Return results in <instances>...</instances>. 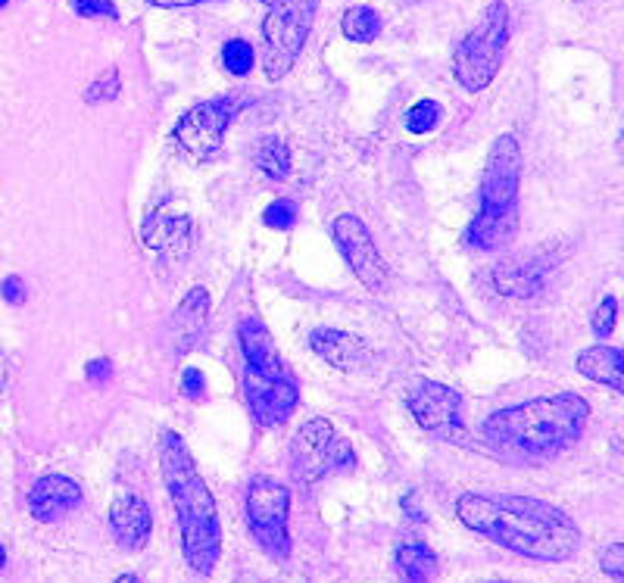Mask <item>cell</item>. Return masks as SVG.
I'll list each match as a JSON object with an SVG mask.
<instances>
[{
	"label": "cell",
	"mask_w": 624,
	"mask_h": 583,
	"mask_svg": "<svg viewBox=\"0 0 624 583\" xmlns=\"http://www.w3.org/2000/svg\"><path fill=\"white\" fill-rule=\"evenodd\" d=\"M456 518L490 544L537 562H568L578 546V524L546 500L515 493H463L456 500Z\"/></svg>",
	"instance_id": "obj_1"
},
{
	"label": "cell",
	"mask_w": 624,
	"mask_h": 583,
	"mask_svg": "<svg viewBox=\"0 0 624 583\" xmlns=\"http://www.w3.org/2000/svg\"><path fill=\"white\" fill-rule=\"evenodd\" d=\"M160 468L179 518L182 556L197 574H213L222 556V524L213 490L194 465V456L175 431H162Z\"/></svg>",
	"instance_id": "obj_2"
},
{
	"label": "cell",
	"mask_w": 624,
	"mask_h": 583,
	"mask_svg": "<svg viewBox=\"0 0 624 583\" xmlns=\"http://www.w3.org/2000/svg\"><path fill=\"white\" fill-rule=\"evenodd\" d=\"M590 405L578 393H556L493 412L484 422V437L524 459H549L585 434Z\"/></svg>",
	"instance_id": "obj_3"
},
{
	"label": "cell",
	"mask_w": 624,
	"mask_h": 583,
	"mask_svg": "<svg viewBox=\"0 0 624 583\" xmlns=\"http://www.w3.org/2000/svg\"><path fill=\"white\" fill-rule=\"evenodd\" d=\"M262 72L282 81L300 60L319 13V0H262Z\"/></svg>",
	"instance_id": "obj_4"
},
{
	"label": "cell",
	"mask_w": 624,
	"mask_h": 583,
	"mask_svg": "<svg viewBox=\"0 0 624 583\" xmlns=\"http://www.w3.org/2000/svg\"><path fill=\"white\" fill-rule=\"evenodd\" d=\"M509 47V7L503 0L484 10L478 25L460 41L453 54V76L468 94H481L497 79L503 54Z\"/></svg>",
	"instance_id": "obj_5"
},
{
	"label": "cell",
	"mask_w": 624,
	"mask_h": 583,
	"mask_svg": "<svg viewBox=\"0 0 624 583\" xmlns=\"http://www.w3.org/2000/svg\"><path fill=\"white\" fill-rule=\"evenodd\" d=\"M291 490L272 478H257L247 490V527L262 552L275 562L291 556Z\"/></svg>",
	"instance_id": "obj_6"
},
{
	"label": "cell",
	"mask_w": 624,
	"mask_h": 583,
	"mask_svg": "<svg viewBox=\"0 0 624 583\" xmlns=\"http://www.w3.org/2000/svg\"><path fill=\"white\" fill-rule=\"evenodd\" d=\"M243 106H250L247 94H225V98H213V101L191 106L175 125V141L194 162H209L219 153L228 125L235 122Z\"/></svg>",
	"instance_id": "obj_7"
},
{
	"label": "cell",
	"mask_w": 624,
	"mask_h": 583,
	"mask_svg": "<svg viewBox=\"0 0 624 583\" xmlns=\"http://www.w3.org/2000/svg\"><path fill=\"white\" fill-rule=\"evenodd\" d=\"M519 187H522V147L515 135H500L484 162L478 213L519 216Z\"/></svg>",
	"instance_id": "obj_8"
},
{
	"label": "cell",
	"mask_w": 624,
	"mask_h": 583,
	"mask_svg": "<svg viewBox=\"0 0 624 583\" xmlns=\"http://www.w3.org/2000/svg\"><path fill=\"white\" fill-rule=\"evenodd\" d=\"M291 459H294V475L303 483L319 481L331 468H341V465L353 468L356 465L350 443L343 437H334V427L328 419H309L303 424L294 443H291Z\"/></svg>",
	"instance_id": "obj_9"
},
{
	"label": "cell",
	"mask_w": 624,
	"mask_h": 583,
	"mask_svg": "<svg viewBox=\"0 0 624 583\" xmlns=\"http://www.w3.org/2000/svg\"><path fill=\"white\" fill-rule=\"evenodd\" d=\"M243 400L260 427H282L300 400V387L291 371L284 375H262L243 365Z\"/></svg>",
	"instance_id": "obj_10"
},
{
	"label": "cell",
	"mask_w": 624,
	"mask_h": 583,
	"mask_svg": "<svg viewBox=\"0 0 624 583\" xmlns=\"http://www.w3.org/2000/svg\"><path fill=\"white\" fill-rule=\"evenodd\" d=\"M406 405H409L416 424L424 431L441 434L446 441H465L463 393L460 390L441 381H419L409 390Z\"/></svg>",
	"instance_id": "obj_11"
},
{
	"label": "cell",
	"mask_w": 624,
	"mask_h": 583,
	"mask_svg": "<svg viewBox=\"0 0 624 583\" xmlns=\"http://www.w3.org/2000/svg\"><path fill=\"white\" fill-rule=\"evenodd\" d=\"M331 235H334V243L343 253L347 265L353 268V275L363 282V287H368L372 294H382L387 287V265H384L382 253L375 247L368 225L353 213H343L331 225Z\"/></svg>",
	"instance_id": "obj_12"
},
{
	"label": "cell",
	"mask_w": 624,
	"mask_h": 583,
	"mask_svg": "<svg viewBox=\"0 0 624 583\" xmlns=\"http://www.w3.org/2000/svg\"><path fill=\"white\" fill-rule=\"evenodd\" d=\"M84 500V490L66 475H44L29 490V512L41 524H57L66 515H72Z\"/></svg>",
	"instance_id": "obj_13"
},
{
	"label": "cell",
	"mask_w": 624,
	"mask_h": 583,
	"mask_svg": "<svg viewBox=\"0 0 624 583\" xmlns=\"http://www.w3.org/2000/svg\"><path fill=\"white\" fill-rule=\"evenodd\" d=\"M309 346L316 356H322L325 363L341 368V371H363L375 359L368 343L360 341L356 334L338 331V328H316L309 334Z\"/></svg>",
	"instance_id": "obj_14"
},
{
	"label": "cell",
	"mask_w": 624,
	"mask_h": 583,
	"mask_svg": "<svg viewBox=\"0 0 624 583\" xmlns=\"http://www.w3.org/2000/svg\"><path fill=\"white\" fill-rule=\"evenodd\" d=\"M110 530L116 537V544L128 552H141L144 546L150 544L154 534V518L150 508L141 496L135 493H122L120 500H113L110 505Z\"/></svg>",
	"instance_id": "obj_15"
},
{
	"label": "cell",
	"mask_w": 624,
	"mask_h": 583,
	"mask_svg": "<svg viewBox=\"0 0 624 583\" xmlns=\"http://www.w3.org/2000/svg\"><path fill=\"white\" fill-rule=\"evenodd\" d=\"M206 324H209V290L206 287H194L179 302V309L172 316V324H169V338H172V346H175L179 356H184L188 350L197 346L203 331H206Z\"/></svg>",
	"instance_id": "obj_16"
},
{
	"label": "cell",
	"mask_w": 624,
	"mask_h": 583,
	"mask_svg": "<svg viewBox=\"0 0 624 583\" xmlns=\"http://www.w3.org/2000/svg\"><path fill=\"white\" fill-rule=\"evenodd\" d=\"M490 282L503 297L527 300L544 290L546 268L537 260H503L493 265Z\"/></svg>",
	"instance_id": "obj_17"
},
{
	"label": "cell",
	"mask_w": 624,
	"mask_h": 583,
	"mask_svg": "<svg viewBox=\"0 0 624 583\" xmlns=\"http://www.w3.org/2000/svg\"><path fill=\"white\" fill-rule=\"evenodd\" d=\"M238 341H241V353L247 368L262 371V375H284V371H291V368L284 365L275 341H272V334H269L265 324L257 322V319H243V322L238 324Z\"/></svg>",
	"instance_id": "obj_18"
},
{
	"label": "cell",
	"mask_w": 624,
	"mask_h": 583,
	"mask_svg": "<svg viewBox=\"0 0 624 583\" xmlns=\"http://www.w3.org/2000/svg\"><path fill=\"white\" fill-rule=\"evenodd\" d=\"M578 371L590 381L605 384V387L624 393V350L603 346V343L587 346L585 353L578 356Z\"/></svg>",
	"instance_id": "obj_19"
},
{
	"label": "cell",
	"mask_w": 624,
	"mask_h": 583,
	"mask_svg": "<svg viewBox=\"0 0 624 583\" xmlns=\"http://www.w3.org/2000/svg\"><path fill=\"white\" fill-rule=\"evenodd\" d=\"M519 235V216H487L478 213L465 228V243L475 250H500L515 241Z\"/></svg>",
	"instance_id": "obj_20"
},
{
	"label": "cell",
	"mask_w": 624,
	"mask_h": 583,
	"mask_svg": "<svg viewBox=\"0 0 624 583\" xmlns=\"http://www.w3.org/2000/svg\"><path fill=\"white\" fill-rule=\"evenodd\" d=\"M397 568L406 583H431L438 578V552L422 540H409L397 549Z\"/></svg>",
	"instance_id": "obj_21"
},
{
	"label": "cell",
	"mask_w": 624,
	"mask_h": 583,
	"mask_svg": "<svg viewBox=\"0 0 624 583\" xmlns=\"http://www.w3.org/2000/svg\"><path fill=\"white\" fill-rule=\"evenodd\" d=\"M253 165L272 182H284L291 175V147L282 138H260L253 147Z\"/></svg>",
	"instance_id": "obj_22"
},
{
	"label": "cell",
	"mask_w": 624,
	"mask_h": 583,
	"mask_svg": "<svg viewBox=\"0 0 624 583\" xmlns=\"http://www.w3.org/2000/svg\"><path fill=\"white\" fill-rule=\"evenodd\" d=\"M341 32L347 41L372 44V41L382 35V16H378V10L363 7V3H360V7H350V10L343 13Z\"/></svg>",
	"instance_id": "obj_23"
},
{
	"label": "cell",
	"mask_w": 624,
	"mask_h": 583,
	"mask_svg": "<svg viewBox=\"0 0 624 583\" xmlns=\"http://www.w3.org/2000/svg\"><path fill=\"white\" fill-rule=\"evenodd\" d=\"M222 66L231 72V76H250L253 72V66H257V50H253V44L243 38H231L225 41V47H222Z\"/></svg>",
	"instance_id": "obj_24"
},
{
	"label": "cell",
	"mask_w": 624,
	"mask_h": 583,
	"mask_svg": "<svg viewBox=\"0 0 624 583\" xmlns=\"http://www.w3.org/2000/svg\"><path fill=\"white\" fill-rule=\"evenodd\" d=\"M120 69L116 66H110V69H103L98 79L91 81L88 88H84V103H91V106H101V103H113L120 98Z\"/></svg>",
	"instance_id": "obj_25"
},
{
	"label": "cell",
	"mask_w": 624,
	"mask_h": 583,
	"mask_svg": "<svg viewBox=\"0 0 624 583\" xmlns=\"http://www.w3.org/2000/svg\"><path fill=\"white\" fill-rule=\"evenodd\" d=\"M441 103L438 101H419L409 113H406V128L412 135H431L438 125H441Z\"/></svg>",
	"instance_id": "obj_26"
},
{
	"label": "cell",
	"mask_w": 624,
	"mask_h": 583,
	"mask_svg": "<svg viewBox=\"0 0 624 583\" xmlns=\"http://www.w3.org/2000/svg\"><path fill=\"white\" fill-rule=\"evenodd\" d=\"M297 219H300V209H297V203L287 201V197H279V201H272L262 209V221H265L269 228H275V231L294 228Z\"/></svg>",
	"instance_id": "obj_27"
},
{
	"label": "cell",
	"mask_w": 624,
	"mask_h": 583,
	"mask_svg": "<svg viewBox=\"0 0 624 583\" xmlns=\"http://www.w3.org/2000/svg\"><path fill=\"white\" fill-rule=\"evenodd\" d=\"M615 319H619V300L615 297H603V302L593 312V334L597 338H609L615 331Z\"/></svg>",
	"instance_id": "obj_28"
},
{
	"label": "cell",
	"mask_w": 624,
	"mask_h": 583,
	"mask_svg": "<svg viewBox=\"0 0 624 583\" xmlns=\"http://www.w3.org/2000/svg\"><path fill=\"white\" fill-rule=\"evenodd\" d=\"M72 10L84 20H116V3L113 0H72Z\"/></svg>",
	"instance_id": "obj_29"
},
{
	"label": "cell",
	"mask_w": 624,
	"mask_h": 583,
	"mask_svg": "<svg viewBox=\"0 0 624 583\" xmlns=\"http://www.w3.org/2000/svg\"><path fill=\"white\" fill-rule=\"evenodd\" d=\"M203 390H206V378H203L201 368L188 365L182 371V393L188 400H203Z\"/></svg>",
	"instance_id": "obj_30"
},
{
	"label": "cell",
	"mask_w": 624,
	"mask_h": 583,
	"mask_svg": "<svg viewBox=\"0 0 624 583\" xmlns=\"http://www.w3.org/2000/svg\"><path fill=\"white\" fill-rule=\"evenodd\" d=\"M600 564H603V571L609 574V578H619V581H624V544L609 546L603 556H600Z\"/></svg>",
	"instance_id": "obj_31"
},
{
	"label": "cell",
	"mask_w": 624,
	"mask_h": 583,
	"mask_svg": "<svg viewBox=\"0 0 624 583\" xmlns=\"http://www.w3.org/2000/svg\"><path fill=\"white\" fill-rule=\"evenodd\" d=\"M0 297L10 302V306H22V302L29 300V294H25V284H22V278H16V275L3 278V284H0Z\"/></svg>",
	"instance_id": "obj_32"
},
{
	"label": "cell",
	"mask_w": 624,
	"mask_h": 583,
	"mask_svg": "<svg viewBox=\"0 0 624 583\" xmlns=\"http://www.w3.org/2000/svg\"><path fill=\"white\" fill-rule=\"evenodd\" d=\"M84 378L91 384H106L113 378V363L110 359H91L84 365Z\"/></svg>",
	"instance_id": "obj_33"
},
{
	"label": "cell",
	"mask_w": 624,
	"mask_h": 583,
	"mask_svg": "<svg viewBox=\"0 0 624 583\" xmlns=\"http://www.w3.org/2000/svg\"><path fill=\"white\" fill-rule=\"evenodd\" d=\"M150 7H162V10H175V7H197V3H209V0H147Z\"/></svg>",
	"instance_id": "obj_34"
},
{
	"label": "cell",
	"mask_w": 624,
	"mask_h": 583,
	"mask_svg": "<svg viewBox=\"0 0 624 583\" xmlns=\"http://www.w3.org/2000/svg\"><path fill=\"white\" fill-rule=\"evenodd\" d=\"M116 583H141V581H138L135 574H122V578H120V581H116Z\"/></svg>",
	"instance_id": "obj_35"
},
{
	"label": "cell",
	"mask_w": 624,
	"mask_h": 583,
	"mask_svg": "<svg viewBox=\"0 0 624 583\" xmlns=\"http://www.w3.org/2000/svg\"><path fill=\"white\" fill-rule=\"evenodd\" d=\"M3 564H7V549L0 546V571H3Z\"/></svg>",
	"instance_id": "obj_36"
},
{
	"label": "cell",
	"mask_w": 624,
	"mask_h": 583,
	"mask_svg": "<svg viewBox=\"0 0 624 583\" xmlns=\"http://www.w3.org/2000/svg\"><path fill=\"white\" fill-rule=\"evenodd\" d=\"M7 3H10V0H0V10H3V7H7Z\"/></svg>",
	"instance_id": "obj_37"
},
{
	"label": "cell",
	"mask_w": 624,
	"mask_h": 583,
	"mask_svg": "<svg viewBox=\"0 0 624 583\" xmlns=\"http://www.w3.org/2000/svg\"><path fill=\"white\" fill-rule=\"evenodd\" d=\"M0 387H3V368H0Z\"/></svg>",
	"instance_id": "obj_38"
},
{
	"label": "cell",
	"mask_w": 624,
	"mask_h": 583,
	"mask_svg": "<svg viewBox=\"0 0 624 583\" xmlns=\"http://www.w3.org/2000/svg\"><path fill=\"white\" fill-rule=\"evenodd\" d=\"M487 583H512V581H487Z\"/></svg>",
	"instance_id": "obj_39"
}]
</instances>
